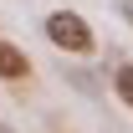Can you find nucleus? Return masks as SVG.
<instances>
[{"instance_id":"obj_1","label":"nucleus","mask_w":133,"mask_h":133,"mask_svg":"<svg viewBox=\"0 0 133 133\" xmlns=\"http://www.w3.org/2000/svg\"><path fill=\"white\" fill-rule=\"evenodd\" d=\"M46 41L56 51H72V56H87V51L97 46L92 26H87L77 10H51V16H46Z\"/></svg>"},{"instance_id":"obj_2","label":"nucleus","mask_w":133,"mask_h":133,"mask_svg":"<svg viewBox=\"0 0 133 133\" xmlns=\"http://www.w3.org/2000/svg\"><path fill=\"white\" fill-rule=\"evenodd\" d=\"M0 77L5 82H26L31 77V62H26V51L16 41H0Z\"/></svg>"},{"instance_id":"obj_3","label":"nucleus","mask_w":133,"mask_h":133,"mask_svg":"<svg viewBox=\"0 0 133 133\" xmlns=\"http://www.w3.org/2000/svg\"><path fill=\"white\" fill-rule=\"evenodd\" d=\"M113 87H118V97H123V102L133 108V62H128V66H118V72H113Z\"/></svg>"},{"instance_id":"obj_4","label":"nucleus","mask_w":133,"mask_h":133,"mask_svg":"<svg viewBox=\"0 0 133 133\" xmlns=\"http://www.w3.org/2000/svg\"><path fill=\"white\" fill-rule=\"evenodd\" d=\"M118 16H123V21L133 26V0H118Z\"/></svg>"},{"instance_id":"obj_5","label":"nucleus","mask_w":133,"mask_h":133,"mask_svg":"<svg viewBox=\"0 0 133 133\" xmlns=\"http://www.w3.org/2000/svg\"><path fill=\"white\" fill-rule=\"evenodd\" d=\"M0 133H16V128H5V123H0Z\"/></svg>"}]
</instances>
